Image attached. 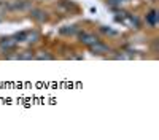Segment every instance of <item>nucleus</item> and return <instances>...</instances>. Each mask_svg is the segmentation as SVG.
I'll list each match as a JSON object with an SVG mask.
<instances>
[{"mask_svg": "<svg viewBox=\"0 0 159 140\" xmlns=\"http://www.w3.org/2000/svg\"><path fill=\"white\" fill-rule=\"evenodd\" d=\"M30 16H32L35 21H38V22H43V21H46V19H48L46 11L40 10V8H34V10L30 11Z\"/></svg>", "mask_w": 159, "mask_h": 140, "instance_id": "nucleus-5", "label": "nucleus"}, {"mask_svg": "<svg viewBox=\"0 0 159 140\" xmlns=\"http://www.w3.org/2000/svg\"><path fill=\"white\" fill-rule=\"evenodd\" d=\"M100 32H102V34H105V35H108V37H115V35H118V30L107 29V27H100Z\"/></svg>", "mask_w": 159, "mask_h": 140, "instance_id": "nucleus-9", "label": "nucleus"}, {"mask_svg": "<svg viewBox=\"0 0 159 140\" xmlns=\"http://www.w3.org/2000/svg\"><path fill=\"white\" fill-rule=\"evenodd\" d=\"M16 45L18 43L15 40V37H7V38H2V40H0V48H2V51H11Z\"/></svg>", "mask_w": 159, "mask_h": 140, "instance_id": "nucleus-3", "label": "nucleus"}, {"mask_svg": "<svg viewBox=\"0 0 159 140\" xmlns=\"http://www.w3.org/2000/svg\"><path fill=\"white\" fill-rule=\"evenodd\" d=\"M78 38H80V42H81L83 45H86V46H92L94 43L99 42L97 35L92 34V32H80L78 34Z\"/></svg>", "mask_w": 159, "mask_h": 140, "instance_id": "nucleus-2", "label": "nucleus"}, {"mask_svg": "<svg viewBox=\"0 0 159 140\" xmlns=\"http://www.w3.org/2000/svg\"><path fill=\"white\" fill-rule=\"evenodd\" d=\"M147 22L151 25V27H154V25L157 24V13H156V10H151L147 15Z\"/></svg>", "mask_w": 159, "mask_h": 140, "instance_id": "nucleus-6", "label": "nucleus"}, {"mask_svg": "<svg viewBox=\"0 0 159 140\" xmlns=\"http://www.w3.org/2000/svg\"><path fill=\"white\" fill-rule=\"evenodd\" d=\"M89 48H91V51H92L94 54H105V53H108V51H110V48H108L107 45H103L100 40H99L97 43H94L92 46H89Z\"/></svg>", "mask_w": 159, "mask_h": 140, "instance_id": "nucleus-4", "label": "nucleus"}, {"mask_svg": "<svg viewBox=\"0 0 159 140\" xmlns=\"http://www.w3.org/2000/svg\"><path fill=\"white\" fill-rule=\"evenodd\" d=\"M35 59H46V61H51V59H54V57L49 54V51H38V53L35 54Z\"/></svg>", "mask_w": 159, "mask_h": 140, "instance_id": "nucleus-7", "label": "nucleus"}, {"mask_svg": "<svg viewBox=\"0 0 159 140\" xmlns=\"http://www.w3.org/2000/svg\"><path fill=\"white\" fill-rule=\"evenodd\" d=\"M16 43H35L40 40V34L37 30H22L15 35Z\"/></svg>", "mask_w": 159, "mask_h": 140, "instance_id": "nucleus-1", "label": "nucleus"}, {"mask_svg": "<svg viewBox=\"0 0 159 140\" xmlns=\"http://www.w3.org/2000/svg\"><path fill=\"white\" fill-rule=\"evenodd\" d=\"M126 2H127V0H107L108 5H123Z\"/></svg>", "mask_w": 159, "mask_h": 140, "instance_id": "nucleus-10", "label": "nucleus"}, {"mask_svg": "<svg viewBox=\"0 0 159 140\" xmlns=\"http://www.w3.org/2000/svg\"><path fill=\"white\" fill-rule=\"evenodd\" d=\"M34 57H35V54L32 51H22L21 54L16 56V59H34Z\"/></svg>", "mask_w": 159, "mask_h": 140, "instance_id": "nucleus-8", "label": "nucleus"}]
</instances>
